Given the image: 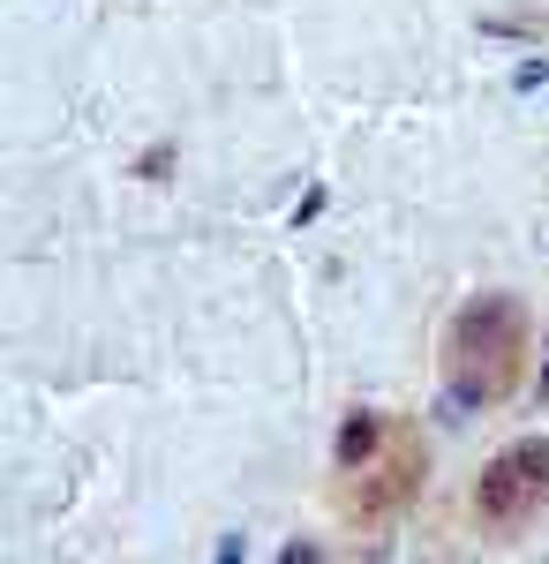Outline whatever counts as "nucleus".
Instances as JSON below:
<instances>
[{
    "mask_svg": "<svg viewBox=\"0 0 549 564\" xmlns=\"http://www.w3.org/2000/svg\"><path fill=\"white\" fill-rule=\"evenodd\" d=\"M542 399H549V354H542Z\"/></svg>",
    "mask_w": 549,
    "mask_h": 564,
    "instance_id": "20e7f679",
    "label": "nucleus"
},
{
    "mask_svg": "<svg viewBox=\"0 0 549 564\" xmlns=\"http://www.w3.org/2000/svg\"><path fill=\"white\" fill-rule=\"evenodd\" d=\"M512 84H519V90H535V84H549V61H519V68H512Z\"/></svg>",
    "mask_w": 549,
    "mask_h": 564,
    "instance_id": "7ed1b4c3",
    "label": "nucleus"
},
{
    "mask_svg": "<svg viewBox=\"0 0 549 564\" xmlns=\"http://www.w3.org/2000/svg\"><path fill=\"white\" fill-rule=\"evenodd\" d=\"M369 452H377V422H369V414H346V430H338V459L362 467Z\"/></svg>",
    "mask_w": 549,
    "mask_h": 564,
    "instance_id": "f03ea898",
    "label": "nucleus"
},
{
    "mask_svg": "<svg viewBox=\"0 0 549 564\" xmlns=\"http://www.w3.org/2000/svg\"><path fill=\"white\" fill-rule=\"evenodd\" d=\"M542 497H549V444L542 436H519V444H505V452L489 459V475L474 489V512L512 527V520H527Z\"/></svg>",
    "mask_w": 549,
    "mask_h": 564,
    "instance_id": "f257e3e1",
    "label": "nucleus"
}]
</instances>
